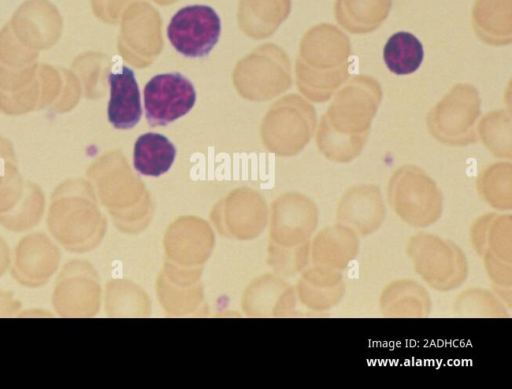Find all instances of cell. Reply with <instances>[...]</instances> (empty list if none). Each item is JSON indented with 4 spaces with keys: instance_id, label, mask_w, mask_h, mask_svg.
<instances>
[{
    "instance_id": "cell-7",
    "label": "cell",
    "mask_w": 512,
    "mask_h": 389,
    "mask_svg": "<svg viewBox=\"0 0 512 389\" xmlns=\"http://www.w3.org/2000/svg\"><path fill=\"white\" fill-rule=\"evenodd\" d=\"M511 225L510 215L489 214L479 218L471 230L472 243L478 254L511 262Z\"/></svg>"
},
{
    "instance_id": "cell-3",
    "label": "cell",
    "mask_w": 512,
    "mask_h": 389,
    "mask_svg": "<svg viewBox=\"0 0 512 389\" xmlns=\"http://www.w3.org/2000/svg\"><path fill=\"white\" fill-rule=\"evenodd\" d=\"M196 102V91L180 73L158 74L144 88V107L150 126H166L186 115Z\"/></svg>"
},
{
    "instance_id": "cell-4",
    "label": "cell",
    "mask_w": 512,
    "mask_h": 389,
    "mask_svg": "<svg viewBox=\"0 0 512 389\" xmlns=\"http://www.w3.org/2000/svg\"><path fill=\"white\" fill-rule=\"evenodd\" d=\"M60 260V249L46 234L30 233L15 248L12 276L22 286L39 288L56 273Z\"/></svg>"
},
{
    "instance_id": "cell-14",
    "label": "cell",
    "mask_w": 512,
    "mask_h": 389,
    "mask_svg": "<svg viewBox=\"0 0 512 389\" xmlns=\"http://www.w3.org/2000/svg\"><path fill=\"white\" fill-rule=\"evenodd\" d=\"M42 213V200L34 198L0 215V224L11 232H24L40 222Z\"/></svg>"
},
{
    "instance_id": "cell-6",
    "label": "cell",
    "mask_w": 512,
    "mask_h": 389,
    "mask_svg": "<svg viewBox=\"0 0 512 389\" xmlns=\"http://www.w3.org/2000/svg\"><path fill=\"white\" fill-rule=\"evenodd\" d=\"M380 311L389 317H422L431 311L428 292L413 280H396L382 291Z\"/></svg>"
},
{
    "instance_id": "cell-15",
    "label": "cell",
    "mask_w": 512,
    "mask_h": 389,
    "mask_svg": "<svg viewBox=\"0 0 512 389\" xmlns=\"http://www.w3.org/2000/svg\"><path fill=\"white\" fill-rule=\"evenodd\" d=\"M490 279L498 286L510 287L512 283L511 262H506L494 257H482Z\"/></svg>"
},
{
    "instance_id": "cell-9",
    "label": "cell",
    "mask_w": 512,
    "mask_h": 389,
    "mask_svg": "<svg viewBox=\"0 0 512 389\" xmlns=\"http://www.w3.org/2000/svg\"><path fill=\"white\" fill-rule=\"evenodd\" d=\"M175 156L176 148L166 136L149 132L137 138L133 164L140 174L158 177L171 168Z\"/></svg>"
},
{
    "instance_id": "cell-8",
    "label": "cell",
    "mask_w": 512,
    "mask_h": 389,
    "mask_svg": "<svg viewBox=\"0 0 512 389\" xmlns=\"http://www.w3.org/2000/svg\"><path fill=\"white\" fill-rule=\"evenodd\" d=\"M319 266L342 271L355 259L359 250L358 236L350 228L338 223L325 227L317 236Z\"/></svg>"
},
{
    "instance_id": "cell-12",
    "label": "cell",
    "mask_w": 512,
    "mask_h": 389,
    "mask_svg": "<svg viewBox=\"0 0 512 389\" xmlns=\"http://www.w3.org/2000/svg\"><path fill=\"white\" fill-rule=\"evenodd\" d=\"M385 218L381 200L342 202L338 208V223L350 228L357 236H368L377 231Z\"/></svg>"
},
{
    "instance_id": "cell-1",
    "label": "cell",
    "mask_w": 512,
    "mask_h": 389,
    "mask_svg": "<svg viewBox=\"0 0 512 389\" xmlns=\"http://www.w3.org/2000/svg\"><path fill=\"white\" fill-rule=\"evenodd\" d=\"M407 254L417 274L438 291H451L467 277L468 263L453 242L436 235L419 233L407 243Z\"/></svg>"
},
{
    "instance_id": "cell-16",
    "label": "cell",
    "mask_w": 512,
    "mask_h": 389,
    "mask_svg": "<svg viewBox=\"0 0 512 389\" xmlns=\"http://www.w3.org/2000/svg\"><path fill=\"white\" fill-rule=\"evenodd\" d=\"M21 303L12 292L0 288V317L14 316L19 312Z\"/></svg>"
},
{
    "instance_id": "cell-11",
    "label": "cell",
    "mask_w": 512,
    "mask_h": 389,
    "mask_svg": "<svg viewBox=\"0 0 512 389\" xmlns=\"http://www.w3.org/2000/svg\"><path fill=\"white\" fill-rule=\"evenodd\" d=\"M383 58L392 73L408 75L422 64L424 50L417 37L409 32L400 31L388 39L383 50Z\"/></svg>"
},
{
    "instance_id": "cell-17",
    "label": "cell",
    "mask_w": 512,
    "mask_h": 389,
    "mask_svg": "<svg viewBox=\"0 0 512 389\" xmlns=\"http://www.w3.org/2000/svg\"><path fill=\"white\" fill-rule=\"evenodd\" d=\"M10 252L6 241L0 236V278L10 267Z\"/></svg>"
},
{
    "instance_id": "cell-2",
    "label": "cell",
    "mask_w": 512,
    "mask_h": 389,
    "mask_svg": "<svg viewBox=\"0 0 512 389\" xmlns=\"http://www.w3.org/2000/svg\"><path fill=\"white\" fill-rule=\"evenodd\" d=\"M220 33V18L207 5L181 8L167 27L172 46L179 53L192 58L207 56L218 42Z\"/></svg>"
},
{
    "instance_id": "cell-5",
    "label": "cell",
    "mask_w": 512,
    "mask_h": 389,
    "mask_svg": "<svg viewBox=\"0 0 512 389\" xmlns=\"http://www.w3.org/2000/svg\"><path fill=\"white\" fill-rule=\"evenodd\" d=\"M110 99L108 120L116 129H130L140 120L142 107L140 91L134 71L122 66L119 72H110Z\"/></svg>"
},
{
    "instance_id": "cell-10",
    "label": "cell",
    "mask_w": 512,
    "mask_h": 389,
    "mask_svg": "<svg viewBox=\"0 0 512 389\" xmlns=\"http://www.w3.org/2000/svg\"><path fill=\"white\" fill-rule=\"evenodd\" d=\"M84 289L81 263L69 261L62 267L53 289L52 305L61 317H74L84 313Z\"/></svg>"
},
{
    "instance_id": "cell-13",
    "label": "cell",
    "mask_w": 512,
    "mask_h": 389,
    "mask_svg": "<svg viewBox=\"0 0 512 389\" xmlns=\"http://www.w3.org/2000/svg\"><path fill=\"white\" fill-rule=\"evenodd\" d=\"M455 312L469 317H504L507 313L503 304L483 289L462 292L455 301Z\"/></svg>"
}]
</instances>
